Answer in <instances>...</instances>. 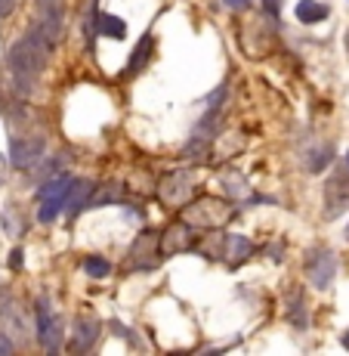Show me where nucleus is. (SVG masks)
<instances>
[{"label": "nucleus", "instance_id": "f257e3e1", "mask_svg": "<svg viewBox=\"0 0 349 356\" xmlns=\"http://www.w3.org/2000/svg\"><path fill=\"white\" fill-rule=\"evenodd\" d=\"M232 202L229 198H214V195H201L195 202H186L180 208V220H186L191 229L204 232V229H223L232 220Z\"/></svg>", "mask_w": 349, "mask_h": 356}, {"label": "nucleus", "instance_id": "f03ea898", "mask_svg": "<svg viewBox=\"0 0 349 356\" xmlns=\"http://www.w3.org/2000/svg\"><path fill=\"white\" fill-rule=\"evenodd\" d=\"M53 47H46L44 40L31 38V34H22L16 44H10L6 50V68L16 74H31V78H40L50 65Z\"/></svg>", "mask_w": 349, "mask_h": 356}, {"label": "nucleus", "instance_id": "7ed1b4c3", "mask_svg": "<svg viewBox=\"0 0 349 356\" xmlns=\"http://www.w3.org/2000/svg\"><path fill=\"white\" fill-rule=\"evenodd\" d=\"M65 31V0H34V19L25 34L44 40L46 47H56Z\"/></svg>", "mask_w": 349, "mask_h": 356}, {"label": "nucleus", "instance_id": "20e7f679", "mask_svg": "<svg viewBox=\"0 0 349 356\" xmlns=\"http://www.w3.org/2000/svg\"><path fill=\"white\" fill-rule=\"evenodd\" d=\"M195 174L191 170H170V174H164L158 180V186H155V195H158V202L164 208H182L186 202H191V195H195Z\"/></svg>", "mask_w": 349, "mask_h": 356}, {"label": "nucleus", "instance_id": "39448f33", "mask_svg": "<svg viewBox=\"0 0 349 356\" xmlns=\"http://www.w3.org/2000/svg\"><path fill=\"white\" fill-rule=\"evenodd\" d=\"M346 211H349V168L337 164L331 170V177L325 180V208H321V217L325 220H337Z\"/></svg>", "mask_w": 349, "mask_h": 356}, {"label": "nucleus", "instance_id": "423d86ee", "mask_svg": "<svg viewBox=\"0 0 349 356\" xmlns=\"http://www.w3.org/2000/svg\"><path fill=\"white\" fill-rule=\"evenodd\" d=\"M303 273L312 289H318V291L331 289L334 276H337V254H334L331 248H325V245H318V248H312L309 254H306Z\"/></svg>", "mask_w": 349, "mask_h": 356}, {"label": "nucleus", "instance_id": "0eeeda50", "mask_svg": "<svg viewBox=\"0 0 349 356\" xmlns=\"http://www.w3.org/2000/svg\"><path fill=\"white\" fill-rule=\"evenodd\" d=\"M34 313H37V344L44 353H59L62 350V323H59V316H53L50 310V300L40 298L37 307H34Z\"/></svg>", "mask_w": 349, "mask_h": 356}, {"label": "nucleus", "instance_id": "6e6552de", "mask_svg": "<svg viewBox=\"0 0 349 356\" xmlns=\"http://www.w3.org/2000/svg\"><path fill=\"white\" fill-rule=\"evenodd\" d=\"M195 238H198V229H191L186 220L170 223V227L158 236V257L186 254V251L195 248Z\"/></svg>", "mask_w": 349, "mask_h": 356}, {"label": "nucleus", "instance_id": "1a4fd4ad", "mask_svg": "<svg viewBox=\"0 0 349 356\" xmlns=\"http://www.w3.org/2000/svg\"><path fill=\"white\" fill-rule=\"evenodd\" d=\"M44 152H46L44 136H31V134H25V136L12 134L10 136V164L16 170H28Z\"/></svg>", "mask_w": 349, "mask_h": 356}, {"label": "nucleus", "instance_id": "9d476101", "mask_svg": "<svg viewBox=\"0 0 349 356\" xmlns=\"http://www.w3.org/2000/svg\"><path fill=\"white\" fill-rule=\"evenodd\" d=\"M158 229H142L139 236L133 238V245H130L127 251V266L130 270H152L155 260L158 257Z\"/></svg>", "mask_w": 349, "mask_h": 356}, {"label": "nucleus", "instance_id": "9b49d317", "mask_svg": "<svg viewBox=\"0 0 349 356\" xmlns=\"http://www.w3.org/2000/svg\"><path fill=\"white\" fill-rule=\"evenodd\" d=\"M257 251L259 248L250 242L248 236H241V232H225V238H223V264L241 266V264H248Z\"/></svg>", "mask_w": 349, "mask_h": 356}, {"label": "nucleus", "instance_id": "f8f14e48", "mask_svg": "<svg viewBox=\"0 0 349 356\" xmlns=\"http://www.w3.org/2000/svg\"><path fill=\"white\" fill-rule=\"evenodd\" d=\"M284 319H287V325L297 328V332L309 328V304H306L303 289H297V285L284 294Z\"/></svg>", "mask_w": 349, "mask_h": 356}, {"label": "nucleus", "instance_id": "ddd939ff", "mask_svg": "<svg viewBox=\"0 0 349 356\" xmlns=\"http://www.w3.org/2000/svg\"><path fill=\"white\" fill-rule=\"evenodd\" d=\"M93 189H96V180H87V177L84 180H71V186H68V193H65V211H62L68 220L84 214L93 198Z\"/></svg>", "mask_w": 349, "mask_h": 356}, {"label": "nucleus", "instance_id": "4468645a", "mask_svg": "<svg viewBox=\"0 0 349 356\" xmlns=\"http://www.w3.org/2000/svg\"><path fill=\"white\" fill-rule=\"evenodd\" d=\"M99 334H102V323H99V319L78 316V319H74V338H71V344H68V347H71L74 353H87V350H93V347H96Z\"/></svg>", "mask_w": 349, "mask_h": 356}, {"label": "nucleus", "instance_id": "2eb2a0df", "mask_svg": "<svg viewBox=\"0 0 349 356\" xmlns=\"http://www.w3.org/2000/svg\"><path fill=\"white\" fill-rule=\"evenodd\" d=\"M152 50H155V38L152 31L142 34L139 44L133 47V53H130V63L124 65V72H121V78H136V74H142L152 63Z\"/></svg>", "mask_w": 349, "mask_h": 356}, {"label": "nucleus", "instance_id": "dca6fc26", "mask_svg": "<svg viewBox=\"0 0 349 356\" xmlns=\"http://www.w3.org/2000/svg\"><path fill=\"white\" fill-rule=\"evenodd\" d=\"M124 202H127L124 183H121V180H108V183H102V186L93 189V198H90V204H87V211L99 208V204H124Z\"/></svg>", "mask_w": 349, "mask_h": 356}, {"label": "nucleus", "instance_id": "f3484780", "mask_svg": "<svg viewBox=\"0 0 349 356\" xmlns=\"http://www.w3.org/2000/svg\"><path fill=\"white\" fill-rule=\"evenodd\" d=\"M293 16H297L300 25H318L331 16V6L321 3V0H297L293 6Z\"/></svg>", "mask_w": 349, "mask_h": 356}, {"label": "nucleus", "instance_id": "a211bd4d", "mask_svg": "<svg viewBox=\"0 0 349 356\" xmlns=\"http://www.w3.org/2000/svg\"><path fill=\"white\" fill-rule=\"evenodd\" d=\"M220 189H223V195L229 198V202H244V198L250 195V183L244 180V174H238V170H223L220 174Z\"/></svg>", "mask_w": 349, "mask_h": 356}, {"label": "nucleus", "instance_id": "6ab92c4d", "mask_svg": "<svg viewBox=\"0 0 349 356\" xmlns=\"http://www.w3.org/2000/svg\"><path fill=\"white\" fill-rule=\"evenodd\" d=\"M96 38H108V40H124L127 38V22L114 13H102L96 16Z\"/></svg>", "mask_w": 349, "mask_h": 356}, {"label": "nucleus", "instance_id": "aec40b11", "mask_svg": "<svg viewBox=\"0 0 349 356\" xmlns=\"http://www.w3.org/2000/svg\"><path fill=\"white\" fill-rule=\"evenodd\" d=\"M65 211V195H46L40 198V208H37V223H44V227H50V223H56L59 217H62Z\"/></svg>", "mask_w": 349, "mask_h": 356}, {"label": "nucleus", "instance_id": "412c9836", "mask_svg": "<svg viewBox=\"0 0 349 356\" xmlns=\"http://www.w3.org/2000/svg\"><path fill=\"white\" fill-rule=\"evenodd\" d=\"M62 161L65 159H59V155H40V159L34 161L28 170H25V174H31V180L44 183V180H50L53 174H59V170H62Z\"/></svg>", "mask_w": 349, "mask_h": 356}, {"label": "nucleus", "instance_id": "4be33fe9", "mask_svg": "<svg viewBox=\"0 0 349 356\" xmlns=\"http://www.w3.org/2000/svg\"><path fill=\"white\" fill-rule=\"evenodd\" d=\"M331 161H334V146H331V143H321L318 149H312V152L306 155V170L321 174V170H325Z\"/></svg>", "mask_w": 349, "mask_h": 356}, {"label": "nucleus", "instance_id": "5701e85b", "mask_svg": "<svg viewBox=\"0 0 349 356\" xmlns=\"http://www.w3.org/2000/svg\"><path fill=\"white\" fill-rule=\"evenodd\" d=\"M96 16H99V10H96V0H87L84 13H80V31H84L87 50H90L93 40H96Z\"/></svg>", "mask_w": 349, "mask_h": 356}, {"label": "nucleus", "instance_id": "b1692460", "mask_svg": "<svg viewBox=\"0 0 349 356\" xmlns=\"http://www.w3.org/2000/svg\"><path fill=\"white\" fill-rule=\"evenodd\" d=\"M84 273L90 279H105L108 273H112V260L108 257H102V254H90V257H84Z\"/></svg>", "mask_w": 349, "mask_h": 356}, {"label": "nucleus", "instance_id": "393cba45", "mask_svg": "<svg viewBox=\"0 0 349 356\" xmlns=\"http://www.w3.org/2000/svg\"><path fill=\"white\" fill-rule=\"evenodd\" d=\"M16 350V341L10 338L6 332H0V356H6V353H12Z\"/></svg>", "mask_w": 349, "mask_h": 356}, {"label": "nucleus", "instance_id": "a878e982", "mask_svg": "<svg viewBox=\"0 0 349 356\" xmlns=\"http://www.w3.org/2000/svg\"><path fill=\"white\" fill-rule=\"evenodd\" d=\"M19 0H0V19H10L12 13H16Z\"/></svg>", "mask_w": 349, "mask_h": 356}, {"label": "nucleus", "instance_id": "bb28decb", "mask_svg": "<svg viewBox=\"0 0 349 356\" xmlns=\"http://www.w3.org/2000/svg\"><path fill=\"white\" fill-rule=\"evenodd\" d=\"M10 266H12V270H19V266H22V248H12V254H10Z\"/></svg>", "mask_w": 349, "mask_h": 356}, {"label": "nucleus", "instance_id": "cd10ccee", "mask_svg": "<svg viewBox=\"0 0 349 356\" xmlns=\"http://www.w3.org/2000/svg\"><path fill=\"white\" fill-rule=\"evenodd\" d=\"M263 3H266V10H269L272 16L278 19V13H282V10H278V6H282V0H263Z\"/></svg>", "mask_w": 349, "mask_h": 356}, {"label": "nucleus", "instance_id": "c85d7f7f", "mask_svg": "<svg viewBox=\"0 0 349 356\" xmlns=\"http://www.w3.org/2000/svg\"><path fill=\"white\" fill-rule=\"evenodd\" d=\"M225 6H232V10H244V6H250V0H223Z\"/></svg>", "mask_w": 349, "mask_h": 356}, {"label": "nucleus", "instance_id": "c756f323", "mask_svg": "<svg viewBox=\"0 0 349 356\" xmlns=\"http://www.w3.org/2000/svg\"><path fill=\"white\" fill-rule=\"evenodd\" d=\"M340 344H343V347H346V350H349V328H346V332H343V334H340Z\"/></svg>", "mask_w": 349, "mask_h": 356}, {"label": "nucleus", "instance_id": "7c9ffc66", "mask_svg": "<svg viewBox=\"0 0 349 356\" xmlns=\"http://www.w3.org/2000/svg\"><path fill=\"white\" fill-rule=\"evenodd\" d=\"M343 164H346V168H349V152H346V159H343Z\"/></svg>", "mask_w": 349, "mask_h": 356}, {"label": "nucleus", "instance_id": "2f4dec72", "mask_svg": "<svg viewBox=\"0 0 349 356\" xmlns=\"http://www.w3.org/2000/svg\"><path fill=\"white\" fill-rule=\"evenodd\" d=\"M346 50H349V31H346Z\"/></svg>", "mask_w": 349, "mask_h": 356}, {"label": "nucleus", "instance_id": "473e14b6", "mask_svg": "<svg viewBox=\"0 0 349 356\" xmlns=\"http://www.w3.org/2000/svg\"><path fill=\"white\" fill-rule=\"evenodd\" d=\"M346 242H349V227H346Z\"/></svg>", "mask_w": 349, "mask_h": 356}]
</instances>
